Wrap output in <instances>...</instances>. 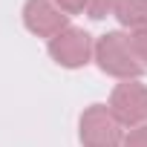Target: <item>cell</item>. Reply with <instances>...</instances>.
<instances>
[{
    "label": "cell",
    "instance_id": "6da1fadb",
    "mask_svg": "<svg viewBox=\"0 0 147 147\" xmlns=\"http://www.w3.org/2000/svg\"><path fill=\"white\" fill-rule=\"evenodd\" d=\"M98 61L107 72H115V75H130V72L141 69V66L127 63L130 61V40L124 35H104V40L98 46Z\"/></svg>",
    "mask_w": 147,
    "mask_h": 147
},
{
    "label": "cell",
    "instance_id": "3957f363",
    "mask_svg": "<svg viewBox=\"0 0 147 147\" xmlns=\"http://www.w3.org/2000/svg\"><path fill=\"white\" fill-rule=\"evenodd\" d=\"M115 110L124 121H138L147 115V92L138 84H124L115 90Z\"/></svg>",
    "mask_w": 147,
    "mask_h": 147
},
{
    "label": "cell",
    "instance_id": "5b68a950",
    "mask_svg": "<svg viewBox=\"0 0 147 147\" xmlns=\"http://www.w3.org/2000/svg\"><path fill=\"white\" fill-rule=\"evenodd\" d=\"M127 147H147V127L138 130V133H133L130 141H127Z\"/></svg>",
    "mask_w": 147,
    "mask_h": 147
},
{
    "label": "cell",
    "instance_id": "277c9868",
    "mask_svg": "<svg viewBox=\"0 0 147 147\" xmlns=\"http://www.w3.org/2000/svg\"><path fill=\"white\" fill-rule=\"evenodd\" d=\"M84 138H87V144L90 147H113L115 141H118V133H115V127L110 124V118H104V113L101 110H92L87 118H84Z\"/></svg>",
    "mask_w": 147,
    "mask_h": 147
},
{
    "label": "cell",
    "instance_id": "7a4b0ae2",
    "mask_svg": "<svg viewBox=\"0 0 147 147\" xmlns=\"http://www.w3.org/2000/svg\"><path fill=\"white\" fill-rule=\"evenodd\" d=\"M90 52V35L78 32V29H69L66 35H58L52 40V55L58 58V63L63 66H78L87 61Z\"/></svg>",
    "mask_w": 147,
    "mask_h": 147
}]
</instances>
